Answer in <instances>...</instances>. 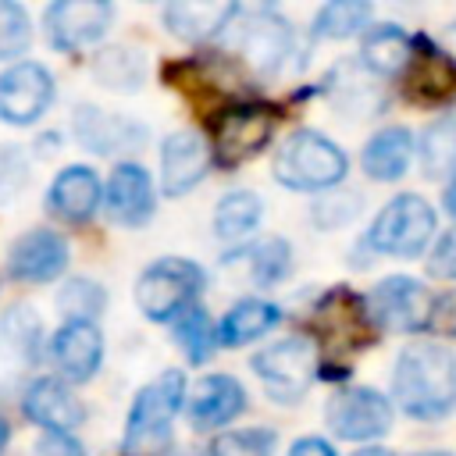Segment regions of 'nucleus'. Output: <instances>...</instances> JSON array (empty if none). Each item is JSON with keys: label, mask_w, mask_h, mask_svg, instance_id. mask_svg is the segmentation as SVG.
<instances>
[{"label": "nucleus", "mask_w": 456, "mask_h": 456, "mask_svg": "<svg viewBox=\"0 0 456 456\" xmlns=\"http://www.w3.org/2000/svg\"><path fill=\"white\" fill-rule=\"evenodd\" d=\"M392 403L417 420H438L456 406V353L442 342H410L395 356Z\"/></svg>", "instance_id": "f257e3e1"}, {"label": "nucleus", "mask_w": 456, "mask_h": 456, "mask_svg": "<svg viewBox=\"0 0 456 456\" xmlns=\"http://www.w3.org/2000/svg\"><path fill=\"white\" fill-rule=\"evenodd\" d=\"M346 171V150L317 128H296L274 153V178L296 192H331Z\"/></svg>", "instance_id": "f03ea898"}, {"label": "nucleus", "mask_w": 456, "mask_h": 456, "mask_svg": "<svg viewBox=\"0 0 456 456\" xmlns=\"http://www.w3.org/2000/svg\"><path fill=\"white\" fill-rule=\"evenodd\" d=\"M185 374L182 370H160L150 385H142L132 399L128 420H125V456H153L171 442V420L178 410H185Z\"/></svg>", "instance_id": "7ed1b4c3"}, {"label": "nucleus", "mask_w": 456, "mask_h": 456, "mask_svg": "<svg viewBox=\"0 0 456 456\" xmlns=\"http://www.w3.org/2000/svg\"><path fill=\"white\" fill-rule=\"evenodd\" d=\"M207 285V271L185 256H160L153 260L135 281V306L142 317L157 324H175L189 306L200 303Z\"/></svg>", "instance_id": "20e7f679"}, {"label": "nucleus", "mask_w": 456, "mask_h": 456, "mask_svg": "<svg viewBox=\"0 0 456 456\" xmlns=\"http://www.w3.org/2000/svg\"><path fill=\"white\" fill-rule=\"evenodd\" d=\"M435 224H438L435 207L417 192H403L374 214L367 235H363V246L381 256L413 260L435 242Z\"/></svg>", "instance_id": "39448f33"}, {"label": "nucleus", "mask_w": 456, "mask_h": 456, "mask_svg": "<svg viewBox=\"0 0 456 456\" xmlns=\"http://www.w3.org/2000/svg\"><path fill=\"white\" fill-rule=\"evenodd\" d=\"M278 128V110L264 100H235L224 110L214 114L210 121V150L214 164L232 171L256 153L267 150L271 135Z\"/></svg>", "instance_id": "423d86ee"}, {"label": "nucleus", "mask_w": 456, "mask_h": 456, "mask_svg": "<svg viewBox=\"0 0 456 456\" xmlns=\"http://www.w3.org/2000/svg\"><path fill=\"white\" fill-rule=\"evenodd\" d=\"M249 367L274 403H299L321 370L317 342L303 338V335H289L281 342L256 349Z\"/></svg>", "instance_id": "0eeeda50"}, {"label": "nucleus", "mask_w": 456, "mask_h": 456, "mask_svg": "<svg viewBox=\"0 0 456 456\" xmlns=\"http://www.w3.org/2000/svg\"><path fill=\"white\" fill-rule=\"evenodd\" d=\"M395 403L370 385H346L324 406V424L342 442H374L392 431Z\"/></svg>", "instance_id": "6e6552de"}, {"label": "nucleus", "mask_w": 456, "mask_h": 456, "mask_svg": "<svg viewBox=\"0 0 456 456\" xmlns=\"http://www.w3.org/2000/svg\"><path fill=\"white\" fill-rule=\"evenodd\" d=\"M367 310L378 331H395V335L424 331L431 324L435 292L417 278L388 274L367 292Z\"/></svg>", "instance_id": "1a4fd4ad"}, {"label": "nucleus", "mask_w": 456, "mask_h": 456, "mask_svg": "<svg viewBox=\"0 0 456 456\" xmlns=\"http://www.w3.org/2000/svg\"><path fill=\"white\" fill-rule=\"evenodd\" d=\"M114 21V7L107 0H57L43 11L46 43L61 53H78L103 39Z\"/></svg>", "instance_id": "9d476101"}, {"label": "nucleus", "mask_w": 456, "mask_h": 456, "mask_svg": "<svg viewBox=\"0 0 456 456\" xmlns=\"http://www.w3.org/2000/svg\"><path fill=\"white\" fill-rule=\"evenodd\" d=\"M232 28H235V53L249 71H256V75L281 71L285 57L292 53V25L278 11H271V7L253 11L239 25L232 21Z\"/></svg>", "instance_id": "9b49d317"}, {"label": "nucleus", "mask_w": 456, "mask_h": 456, "mask_svg": "<svg viewBox=\"0 0 456 456\" xmlns=\"http://www.w3.org/2000/svg\"><path fill=\"white\" fill-rule=\"evenodd\" d=\"M314 328L328 346H346V349L370 346V338L378 335L370 310H367V296H356L346 285H335L317 299Z\"/></svg>", "instance_id": "f8f14e48"}, {"label": "nucleus", "mask_w": 456, "mask_h": 456, "mask_svg": "<svg viewBox=\"0 0 456 456\" xmlns=\"http://www.w3.org/2000/svg\"><path fill=\"white\" fill-rule=\"evenodd\" d=\"M53 100V75L39 61H21L0 71V121L32 125Z\"/></svg>", "instance_id": "ddd939ff"}, {"label": "nucleus", "mask_w": 456, "mask_h": 456, "mask_svg": "<svg viewBox=\"0 0 456 456\" xmlns=\"http://www.w3.org/2000/svg\"><path fill=\"white\" fill-rule=\"evenodd\" d=\"M68 267V239L57 228H32L7 249V274L14 281H53Z\"/></svg>", "instance_id": "4468645a"}, {"label": "nucleus", "mask_w": 456, "mask_h": 456, "mask_svg": "<svg viewBox=\"0 0 456 456\" xmlns=\"http://www.w3.org/2000/svg\"><path fill=\"white\" fill-rule=\"evenodd\" d=\"M210 164H214L210 142L200 132L182 128V132L167 135L164 146H160V189L171 200L175 196H185V192H192L207 178V167Z\"/></svg>", "instance_id": "2eb2a0df"}, {"label": "nucleus", "mask_w": 456, "mask_h": 456, "mask_svg": "<svg viewBox=\"0 0 456 456\" xmlns=\"http://www.w3.org/2000/svg\"><path fill=\"white\" fill-rule=\"evenodd\" d=\"M103 207H107V217L114 224H125V228L146 224L153 217V207H157V192H153L150 171L142 164H135V160H121L107 178Z\"/></svg>", "instance_id": "dca6fc26"}, {"label": "nucleus", "mask_w": 456, "mask_h": 456, "mask_svg": "<svg viewBox=\"0 0 456 456\" xmlns=\"http://www.w3.org/2000/svg\"><path fill=\"white\" fill-rule=\"evenodd\" d=\"M75 135L93 153L118 157V153H135L146 142V125L121 118V114H107L93 103H78L75 107Z\"/></svg>", "instance_id": "f3484780"}, {"label": "nucleus", "mask_w": 456, "mask_h": 456, "mask_svg": "<svg viewBox=\"0 0 456 456\" xmlns=\"http://www.w3.org/2000/svg\"><path fill=\"white\" fill-rule=\"evenodd\" d=\"M246 410V388L232 374H203L185 395V417L196 431H214Z\"/></svg>", "instance_id": "a211bd4d"}, {"label": "nucleus", "mask_w": 456, "mask_h": 456, "mask_svg": "<svg viewBox=\"0 0 456 456\" xmlns=\"http://www.w3.org/2000/svg\"><path fill=\"white\" fill-rule=\"evenodd\" d=\"M50 356L64 381H89L103 360V335L96 321H64L50 338Z\"/></svg>", "instance_id": "6ab92c4d"}, {"label": "nucleus", "mask_w": 456, "mask_h": 456, "mask_svg": "<svg viewBox=\"0 0 456 456\" xmlns=\"http://www.w3.org/2000/svg\"><path fill=\"white\" fill-rule=\"evenodd\" d=\"M406 86L417 103L456 100V57L438 50L428 36H413V61L406 68Z\"/></svg>", "instance_id": "aec40b11"}, {"label": "nucleus", "mask_w": 456, "mask_h": 456, "mask_svg": "<svg viewBox=\"0 0 456 456\" xmlns=\"http://www.w3.org/2000/svg\"><path fill=\"white\" fill-rule=\"evenodd\" d=\"M21 410L43 431H68L71 435L86 420V406L78 403V395L71 392V385L64 378H36L25 388Z\"/></svg>", "instance_id": "412c9836"}, {"label": "nucleus", "mask_w": 456, "mask_h": 456, "mask_svg": "<svg viewBox=\"0 0 456 456\" xmlns=\"http://www.w3.org/2000/svg\"><path fill=\"white\" fill-rule=\"evenodd\" d=\"M100 203H103V185H100L96 171L86 164H71V167L57 171V178L46 189V210L68 224L89 221Z\"/></svg>", "instance_id": "4be33fe9"}, {"label": "nucleus", "mask_w": 456, "mask_h": 456, "mask_svg": "<svg viewBox=\"0 0 456 456\" xmlns=\"http://www.w3.org/2000/svg\"><path fill=\"white\" fill-rule=\"evenodd\" d=\"M242 14L239 4H207V0H171L164 4L160 18H164V28L185 43H210L214 36L228 32L232 21Z\"/></svg>", "instance_id": "5701e85b"}, {"label": "nucleus", "mask_w": 456, "mask_h": 456, "mask_svg": "<svg viewBox=\"0 0 456 456\" xmlns=\"http://www.w3.org/2000/svg\"><path fill=\"white\" fill-rule=\"evenodd\" d=\"M410 61H413V36L403 25L385 21V25H370L360 36V68L367 75L395 78L406 75Z\"/></svg>", "instance_id": "b1692460"}, {"label": "nucleus", "mask_w": 456, "mask_h": 456, "mask_svg": "<svg viewBox=\"0 0 456 456\" xmlns=\"http://www.w3.org/2000/svg\"><path fill=\"white\" fill-rule=\"evenodd\" d=\"M413 150H417V139L406 125H385L367 139L360 153V167L370 182H399L410 171Z\"/></svg>", "instance_id": "393cba45"}, {"label": "nucleus", "mask_w": 456, "mask_h": 456, "mask_svg": "<svg viewBox=\"0 0 456 456\" xmlns=\"http://www.w3.org/2000/svg\"><path fill=\"white\" fill-rule=\"evenodd\" d=\"M281 321V310L274 306V303H267V299H256V296H249V299H239L224 317H221V324H217V342L221 346H246V342H256L260 335H267L274 324Z\"/></svg>", "instance_id": "a878e982"}, {"label": "nucleus", "mask_w": 456, "mask_h": 456, "mask_svg": "<svg viewBox=\"0 0 456 456\" xmlns=\"http://www.w3.org/2000/svg\"><path fill=\"white\" fill-rule=\"evenodd\" d=\"M417 153H420V171L428 178L435 182L456 178V110L442 114L424 128V135L417 139Z\"/></svg>", "instance_id": "bb28decb"}, {"label": "nucleus", "mask_w": 456, "mask_h": 456, "mask_svg": "<svg viewBox=\"0 0 456 456\" xmlns=\"http://www.w3.org/2000/svg\"><path fill=\"white\" fill-rule=\"evenodd\" d=\"M264 217V200L249 189H232L214 207V232L224 242H242Z\"/></svg>", "instance_id": "cd10ccee"}, {"label": "nucleus", "mask_w": 456, "mask_h": 456, "mask_svg": "<svg viewBox=\"0 0 456 456\" xmlns=\"http://www.w3.org/2000/svg\"><path fill=\"white\" fill-rule=\"evenodd\" d=\"M374 7L367 0H331L314 14V39H349V36H363L370 28Z\"/></svg>", "instance_id": "c85d7f7f"}, {"label": "nucleus", "mask_w": 456, "mask_h": 456, "mask_svg": "<svg viewBox=\"0 0 456 456\" xmlns=\"http://www.w3.org/2000/svg\"><path fill=\"white\" fill-rule=\"evenodd\" d=\"M142 75H146V64H142V53L132 50V46H107L93 57V78L103 86V89H114V93H135L142 86Z\"/></svg>", "instance_id": "c756f323"}, {"label": "nucleus", "mask_w": 456, "mask_h": 456, "mask_svg": "<svg viewBox=\"0 0 456 456\" xmlns=\"http://www.w3.org/2000/svg\"><path fill=\"white\" fill-rule=\"evenodd\" d=\"M39 338H43V324L32 306H11L0 317V353L4 356L32 363L39 353Z\"/></svg>", "instance_id": "7c9ffc66"}, {"label": "nucleus", "mask_w": 456, "mask_h": 456, "mask_svg": "<svg viewBox=\"0 0 456 456\" xmlns=\"http://www.w3.org/2000/svg\"><path fill=\"white\" fill-rule=\"evenodd\" d=\"M171 335H175V342H178V349L185 353L189 363H207V360L214 356V349H217V328L210 324L203 303L189 306V310L171 324Z\"/></svg>", "instance_id": "2f4dec72"}, {"label": "nucleus", "mask_w": 456, "mask_h": 456, "mask_svg": "<svg viewBox=\"0 0 456 456\" xmlns=\"http://www.w3.org/2000/svg\"><path fill=\"white\" fill-rule=\"evenodd\" d=\"M246 256H249V278H253L260 289L278 285V281L292 271V246H289L281 235L260 239L256 246L246 249Z\"/></svg>", "instance_id": "473e14b6"}, {"label": "nucleus", "mask_w": 456, "mask_h": 456, "mask_svg": "<svg viewBox=\"0 0 456 456\" xmlns=\"http://www.w3.org/2000/svg\"><path fill=\"white\" fill-rule=\"evenodd\" d=\"M274 431L271 428H235V431H221L207 456H274Z\"/></svg>", "instance_id": "72a5a7b5"}, {"label": "nucleus", "mask_w": 456, "mask_h": 456, "mask_svg": "<svg viewBox=\"0 0 456 456\" xmlns=\"http://www.w3.org/2000/svg\"><path fill=\"white\" fill-rule=\"evenodd\" d=\"M103 303L107 292L89 278H71L57 296V306L64 310L68 321H96L103 314Z\"/></svg>", "instance_id": "f704fd0d"}, {"label": "nucleus", "mask_w": 456, "mask_h": 456, "mask_svg": "<svg viewBox=\"0 0 456 456\" xmlns=\"http://www.w3.org/2000/svg\"><path fill=\"white\" fill-rule=\"evenodd\" d=\"M32 43V18L21 4L0 0V61L21 57Z\"/></svg>", "instance_id": "c9c22d12"}, {"label": "nucleus", "mask_w": 456, "mask_h": 456, "mask_svg": "<svg viewBox=\"0 0 456 456\" xmlns=\"http://www.w3.org/2000/svg\"><path fill=\"white\" fill-rule=\"evenodd\" d=\"M28 185V153L21 146H0V203H11Z\"/></svg>", "instance_id": "e433bc0d"}, {"label": "nucleus", "mask_w": 456, "mask_h": 456, "mask_svg": "<svg viewBox=\"0 0 456 456\" xmlns=\"http://www.w3.org/2000/svg\"><path fill=\"white\" fill-rule=\"evenodd\" d=\"M356 214H360V196H356V192H328V196H321V200L314 203V221H317L324 232L349 224Z\"/></svg>", "instance_id": "4c0bfd02"}, {"label": "nucleus", "mask_w": 456, "mask_h": 456, "mask_svg": "<svg viewBox=\"0 0 456 456\" xmlns=\"http://www.w3.org/2000/svg\"><path fill=\"white\" fill-rule=\"evenodd\" d=\"M428 271L442 281H456V224H449L435 242H431V253H428Z\"/></svg>", "instance_id": "58836bf2"}, {"label": "nucleus", "mask_w": 456, "mask_h": 456, "mask_svg": "<svg viewBox=\"0 0 456 456\" xmlns=\"http://www.w3.org/2000/svg\"><path fill=\"white\" fill-rule=\"evenodd\" d=\"M428 331H435L442 338H456V289H445L442 296H435V310H431Z\"/></svg>", "instance_id": "ea45409f"}, {"label": "nucleus", "mask_w": 456, "mask_h": 456, "mask_svg": "<svg viewBox=\"0 0 456 456\" xmlns=\"http://www.w3.org/2000/svg\"><path fill=\"white\" fill-rule=\"evenodd\" d=\"M32 456H86V449L68 431H43V438L32 445Z\"/></svg>", "instance_id": "a19ab883"}, {"label": "nucleus", "mask_w": 456, "mask_h": 456, "mask_svg": "<svg viewBox=\"0 0 456 456\" xmlns=\"http://www.w3.org/2000/svg\"><path fill=\"white\" fill-rule=\"evenodd\" d=\"M289 456H338V452H335L331 442H324V438H317V435H306V438H296V442H292Z\"/></svg>", "instance_id": "79ce46f5"}, {"label": "nucleus", "mask_w": 456, "mask_h": 456, "mask_svg": "<svg viewBox=\"0 0 456 456\" xmlns=\"http://www.w3.org/2000/svg\"><path fill=\"white\" fill-rule=\"evenodd\" d=\"M445 210H449V217L456 221V178L445 182Z\"/></svg>", "instance_id": "37998d69"}, {"label": "nucleus", "mask_w": 456, "mask_h": 456, "mask_svg": "<svg viewBox=\"0 0 456 456\" xmlns=\"http://www.w3.org/2000/svg\"><path fill=\"white\" fill-rule=\"evenodd\" d=\"M353 456H395L392 449H381V445H367V449H360V452H353Z\"/></svg>", "instance_id": "c03bdc74"}, {"label": "nucleus", "mask_w": 456, "mask_h": 456, "mask_svg": "<svg viewBox=\"0 0 456 456\" xmlns=\"http://www.w3.org/2000/svg\"><path fill=\"white\" fill-rule=\"evenodd\" d=\"M7 442H11V424H7L4 417H0V452L7 449Z\"/></svg>", "instance_id": "a18cd8bd"}, {"label": "nucleus", "mask_w": 456, "mask_h": 456, "mask_svg": "<svg viewBox=\"0 0 456 456\" xmlns=\"http://www.w3.org/2000/svg\"><path fill=\"white\" fill-rule=\"evenodd\" d=\"M417 456H452V452H417Z\"/></svg>", "instance_id": "49530a36"}]
</instances>
